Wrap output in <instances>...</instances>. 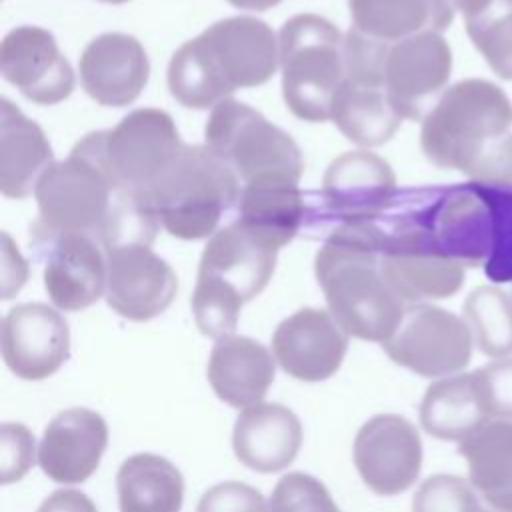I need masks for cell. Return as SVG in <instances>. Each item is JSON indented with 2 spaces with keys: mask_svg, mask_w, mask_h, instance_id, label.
<instances>
[{
  "mask_svg": "<svg viewBox=\"0 0 512 512\" xmlns=\"http://www.w3.org/2000/svg\"><path fill=\"white\" fill-rule=\"evenodd\" d=\"M420 146L438 168L472 182L512 184V102L482 78H466L442 92L422 120Z\"/></svg>",
  "mask_w": 512,
  "mask_h": 512,
  "instance_id": "1",
  "label": "cell"
},
{
  "mask_svg": "<svg viewBox=\"0 0 512 512\" xmlns=\"http://www.w3.org/2000/svg\"><path fill=\"white\" fill-rule=\"evenodd\" d=\"M384 230L374 222H342L314 260L316 280L340 328L368 342L388 340L404 318V302L380 270Z\"/></svg>",
  "mask_w": 512,
  "mask_h": 512,
  "instance_id": "2",
  "label": "cell"
},
{
  "mask_svg": "<svg viewBox=\"0 0 512 512\" xmlns=\"http://www.w3.org/2000/svg\"><path fill=\"white\" fill-rule=\"evenodd\" d=\"M276 254L236 222L210 236L192 294L194 320L204 336L234 334L242 306L268 286Z\"/></svg>",
  "mask_w": 512,
  "mask_h": 512,
  "instance_id": "3",
  "label": "cell"
},
{
  "mask_svg": "<svg viewBox=\"0 0 512 512\" xmlns=\"http://www.w3.org/2000/svg\"><path fill=\"white\" fill-rule=\"evenodd\" d=\"M122 190L106 164L104 130L86 134L66 160L50 164L40 176L34 232H78L100 240Z\"/></svg>",
  "mask_w": 512,
  "mask_h": 512,
  "instance_id": "4",
  "label": "cell"
},
{
  "mask_svg": "<svg viewBox=\"0 0 512 512\" xmlns=\"http://www.w3.org/2000/svg\"><path fill=\"white\" fill-rule=\"evenodd\" d=\"M236 172L208 146H182L148 196L162 228L182 240L212 236L222 216L238 204Z\"/></svg>",
  "mask_w": 512,
  "mask_h": 512,
  "instance_id": "5",
  "label": "cell"
},
{
  "mask_svg": "<svg viewBox=\"0 0 512 512\" xmlns=\"http://www.w3.org/2000/svg\"><path fill=\"white\" fill-rule=\"evenodd\" d=\"M282 96L306 122L330 120L332 100L344 80V38L318 14H296L278 32Z\"/></svg>",
  "mask_w": 512,
  "mask_h": 512,
  "instance_id": "6",
  "label": "cell"
},
{
  "mask_svg": "<svg viewBox=\"0 0 512 512\" xmlns=\"http://www.w3.org/2000/svg\"><path fill=\"white\" fill-rule=\"evenodd\" d=\"M194 76L212 106L228 100L238 88L266 84L278 64V38L272 28L252 16L214 22L186 42Z\"/></svg>",
  "mask_w": 512,
  "mask_h": 512,
  "instance_id": "7",
  "label": "cell"
},
{
  "mask_svg": "<svg viewBox=\"0 0 512 512\" xmlns=\"http://www.w3.org/2000/svg\"><path fill=\"white\" fill-rule=\"evenodd\" d=\"M204 138L244 184L272 174L298 182L304 172V160L292 136L244 102L228 98L214 106Z\"/></svg>",
  "mask_w": 512,
  "mask_h": 512,
  "instance_id": "8",
  "label": "cell"
},
{
  "mask_svg": "<svg viewBox=\"0 0 512 512\" xmlns=\"http://www.w3.org/2000/svg\"><path fill=\"white\" fill-rule=\"evenodd\" d=\"M472 340L466 320L422 302L406 306L400 326L382 348L392 362L418 376L446 378L468 366Z\"/></svg>",
  "mask_w": 512,
  "mask_h": 512,
  "instance_id": "9",
  "label": "cell"
},
{
  "mask_svg": "<svg viewBox=\"0 0 512 512\" xmlns=\"http://www.w3.org/2000/svg\"><path fill=\"white\" fill-rule=\"evenodd\" d=\"M182 146L172 116L158 108L132 110L112 130H104L106 164L124 190L148 192Z\"/></svg>",
  "mask_w": 512,
  "mask_h": 512,
  "instance_id": "10",
  "label": "cell"
},
{
  "mask_svg": "<svg viewBox=\"0 0 512 512\" xmlns=\"http://www.w3.org/2000/svg\"><path fill=\"white\" fill-rule=\"evenodd\" d=\"M452 72V52L440 32H420L384 44L382 80L400 118L420 120L444 90Z\"/></svg>",
  "mask_w": 512,
  "mask_h": 512,
  "instance_id": "11",
  "label": "cell"
},
{
  "mask_svg": "<svg viewBox=\"0 0 512 512\" xmlns=\"http://www.w3.org/2000/svg\"><path fill=\"white\" fill-rule=\"evenodd\" d=\"M352 454L360 478L380 496H396L420 476V434L398 414H376L364 422L356 432Z\"/></svg>",
  "mask_w": 512,
  "mask_h": 512,
  "instance_id": "12",
  "label": "cell"
},
{
  "mask_svg": "<svg viewBox=\"0 0 512 512\" xmlns=\"http://www.w3.org/2000/svg\"><path fill=\"white\" fill-rule=\"evenodd\" d=\"M106 252V302L132 322H146L172 304L178 278L148 244H122Z\"/></svg>",
  "mask_w": 512,
  "mask_h": 512,
  "instance_id": "13",
  "label": "cell"
},
{
  "mask_svg": "<svg viewBox=\"0 0 512 512\" xmlns=\"http://www.w3.org/2000/svg\"><path fill=\"white\" fill-rule=\"evenodd\" d=\"M70 356V330L64 316L48 304L24 302L2 320V358L22 380L52 376Z\"/></svg>",
  "mask_w": 512,
  "mask_h": 512,
  "instance_id": "14",
  "label": "cell"
},
{
  "mask_svg": "<svg viewBox=\"0 0 512 512\" xmlns=\"http://www.w3.org/2000/svg\"><path fill=\"white\" fill-rule=\"evenodd\" d=\"M46 250L44 288L52 304L66 312L92 306L106 292V252L88 234H32Z\"/></svg>",
  "mask_w": 512,
  "mask_h": 512,
  "instance_id": "15",
  "label": "cell"
},
{
  "mask_svg": "<svg viewBox=\"0 0 512 512\" xmlns=\"http://www.w3.org/2000/svg\"><path fill=\"white\" fill-rule=\"evenodd\" d=\"M348 334L330 310L300 308L282 320L272 334V354L280 368L302 382L334 376L346 356Z\"/></svg>",
  "mask_w": 512,
  "mask_h": 512,
  "instance_id": "16",
  "label": "cell"
},
{
  "mask_svg": "<svg viewBox=\"0 0 512 512\" xmlns=\"http://www.w3.org/2000/svg\"><path fill=\"white\" fill-rule=\"evenodd\" d=\"M0 70L36 104H58L74 90V72L54 36L38 26L10 30L0 46Z\"/></svg>",
  "mask_w": 512,
  "mask_h": 512,
  "instance_id": "17",
  "label": "cell"
},
{
  "mask_svg": "<svg viewBox=\"0 0 512 512\" xmlns=\"http://www.w3.org/2000/svg\"><path fill=\"white\" fill-rule=\"evenodd\" d=\"M322 196L328 210L342 222H374L398 196L396 176L374 152H346L328 166Z\"/></svg>",
  "mask_w": 512,
  "mask_h": 512,
  "instance_id": "18",
  "label": "cell"
},
{
  "mask_svg": "<svg viewBox=\"0 0 512 512\" xmlns=\"http://www.w3.org/2000/svg\"><path fill=\"white\" fill-rule=\"evenodd\" d=\"M106 446V420L90 408H68L44 428L38 464L52 482L80 484L96 472Z\"/></svg>",
  "mask_w": 512,
  "mask_h": 512,
  "instance_id": "19",
  "label": "cell"
},
{
  "mask_svg": "<svg viewBox=\"0 0 512 512\" xmlns=\"http://www.w3.org/2000/svg\"><path fill=\"white\" fill-rule=\"evenodd\" d=\"M148 74L146 50L134 36L122 32L96 36L80 56L82 88L102 106L132 104L142 94Z\"/></svg>",
  "mask_w": 512,
  "mask_h": 512,
  "instance_id": "20",
  "label": "cell"
},
{
  "mask_svg": "<svg viewBox=\"0 0 512 512\" xmlns=\"http://www.w3.org/2000/svg\"><path fill=\"white\" fill-rule=\"evenodd\" d=\"M384 230L380 270L404 304H422L454 296L464 284V266L434 256L404 236Z\"/></svg>",
  "mask_w": 512,
  "mask_h": 512,
  "instance_id": "21",
  "label": "cell"
},
{
  "mask_svg": "<svg viewBox=\"0 0 512 512\" xmlns=\"http://www.w3.org/2000/svg\"><path fill=\"white\" fill-rule=\"evenodd\" d=\"M302 424L284 404L260 402L244 408L234 422L232 448L240 464L256 472H280L300 452Z\"/></svg>",
  "mask_w": 512,
  "mask_h": 512,
  "instance_id": "22",
  "label": "cell"
},
{
  "mask_svg": "<svg viewBox=\"0 0 512 512\" xmlns=\"http://www.w3.org/2000/svg\"><path fill=\"white\" fill-rule=\"evenodd\" d=\"M206 376L222 402L244 410L264 400L276 366L266 346L248 336L230 334L212 346Z\"/></svg>",
  "mask_w": 512,
  "mask_h": 512,
  "instance_id": "23",
  "label": "cell"
},
{
  "mask_svg": "<svg viewBox=\"0 0 512 512\" xmlns=\"http://www.w3.org/2000/svg\"><path fill=\"white\" fill-rule=\"evenodd\" d=\"M236 206L234 222L276 252L296 236L304 220V196L288 176L272 174L246 182Z\"/></svg>",
  "mask_w": 512,
  "mask_h": 512,
  "instance_id": "24",
  "label": "cell"
},
{
  "mask_svg": "<svg viewBox=\"0 0 512 512\" xmlns=\"http://www.w3.org/2000/svg\"><path fill=\"white\" fill-rule=\"evenodd\" d=\"M52 162V148L42 128L10 100L0 104V192L24 198L36 188Z\"/></svg>",
  "mask_w": 512,
  "mask_h": 512,
  "instance_id": "25",
  "label": "cell"
},
{
  "mask_svg": "<svg viewBox=\"0 0 512 512\" xmlns=\"http://www.w3.org/2000/svg\"><path fill=\"white\" fill-rule=\"evenodd\" d=\"M352 28L378 42L442 32L454 20L450 0H348Z\"/></svg>",
  "mask_w": 512,
  "mask_h": 512,
  "instance_id": "26",
  "label": "cell"
},
{
  "mask_svg": "<svg viewBox=\"0 0 512 512\" xmlns=\"http://www.w3.org/2000/svg\"><path fill=\"white\" fill-rule=\"evenodd\" d=\"M474 490L494 512H512V420H490L460 442Z\"/></svg>",
  "mask_w": 512,
  "mask_h": 512,
  "instance_id": "27",
  "label": "cell"
},
{
  "mask_svg": "<svg viewBox=\"0 0 512 512\" xmlns=\"http://www.w3.org/2000/svg\"><path fill=\"white\" fill-rule=\"evenodd\" d=\"M472 372L436 380L420 402V424L424 432L440 440L462 442L488 424Z\"/></svg>",
  "mask_w": 512,
  "mask_h": 512,
  "instance_id": "28",
  "label": "cell"
},
{
  "mask_svg": "<svg viewBox=\"0 0 512 512\" xmlns=\"http://www.w3.org/2000/svg\"><path fill=\"white\" fill-rule=\"evenodd\" d=\"M330 120L358 146H380L388 142L402 122L384 86L346 76L334 94Z\"/></svg>",
  "mask_w": 512,
  "mask_h": 512,
  "instance_id": "29",
  "label": "cell"
},
{
  "mask_svg": "<svg viewBox=\"0 0 512 512\" xmlns=\"http://www.w3.org/2000/svg\"><path fill=\"white\" fill-rule=\"evenodd\" d=\"M116 492L120 512H180L184 478L164 456L138 452L120 464Z\"/></svg>",
  "mask_w": 512,
  "mask_h": 512,
  "instance_id": "30",
  "label": "cell"
},
{
  "mask_svg": "<svg viewBox=\"0 0 512 512\" xmlns=\"http://www.w3.org/2000/svg\"><path fill=\"white\" fill-rule=\"evenodd\" d=\"M480 352L492 358L512 354V300L496 286H478L462 306Z\"/></svg>",
  "mask_w": 512,
  "mask_h": 512,
  "instance_id": "31",
  "label": "cell"
},
{
  "mask_svg": "<svg viewBox=\"0 0 512 512\" xmlns=\"http://www.w3.org/2000/svg\"><path fill=\"white\" fill-rule=\"evenodd\" d=\"M466 32L492 72L512 80V0H492L482 12L464 18Z\"/></svg>",
  "mask_w": 512,
  "mask_h": 512,
  "instance_id": "32",
  "label": "cell"
},
{
  "mask_svg": "<svg viewBox=\"0 0 512 512\" xmlns=\"http://www.w3.org/2000/svg\"><path fill=\"white\" fill-rule=\"evenodd\" d=\"M492 218V250L484 264L488 280L512 282V184L474 182Z\"/></svg>",
  "mask_w": 512,
  "mask_h": 512,
  "instance_id": "33",
  "label": "cell"
},
{
  "mask_svg": "<svg viewBox=\"0 0 512 512\" xmlns=\"http://www.w3.org/2000/svg\"><path fill=\"white\" fill-rule=\"evenodd\" d=\"M412 512H482V508L474 486L464 478L434 474L418 486Z\"/></svg>",
  "mask_w": 512,
  "mask_h": 512,
  "instance_id": "34",
  "label": "cell"
},
{
  "mask_svg": "<svg viewBox=\"0 0 512 512\" xmlns=\"http://www.w3.org/2000/svg\"><path fill=\"white\" fill-rule=\"evenodd\" d=\"M270 512H340L328 488L306 472L284 474L270 496Z\"/></svg>",
  "mask_w": 512,
  "mask_h": 512,
  "instance_id": "35",
  "label": "cell"
},
{
  "mask_svg": "<svg viewBox=\"0 0 512 512\" xmlns=\"http://www.w3.org/2000/svg\"><path fill=\"white\" fill-rule=\"evenodd\" d=\"M490 420H512V358L494 360L472 372Z\"/></svg>",
  "mask_w": 512,
  "mask_h": 512,
  "instance_id": "36",
  "label": "cell"
},
{
  "mask_svg": "<svg viewBox=\"0 0 512 512\" xmlns=\"http://www.w3.org/2000/svg\"><path fill=\"white\" fill-rule=\"evenodd\" d=\"M34 436L20 422L0 426V482L12 484L22 480L34 466Z\"/></svg>",
  "mask_w": 512,
  "mask_h": 512,
  "instance_id": "37",
  "label": "cell"
},
{
  "mask_svg": "<svg viewBox=\"0 0 512 512\" xmlns=\"http://www.w3.org/2000/svg\"><path fill=\"white\" fill-rule=\"evenodd\" d=\"M196 512H270V506L260 490L244 482L228 480L208 488L202 494Z\"/></svg>",
  "mask_w": 512,
  "mask_h": 512,
  "instance_id": "38",
  "label": "cell"
},
{
  "mask_svg": "<svg viewBox=\"0 0 512 512\" xmlns=\"http://www.w3.org/2000/svg\"><path fill=\"white\" fill-rule=\"evenodd\" d=\"M450 2L454 8H458L464 14V18H468L482 12L492 0H450Z\"/></svg>",
  "mask_w": 512,
  "mask_h": 512,
  "instance_id": "39",
  "label": "cell"
},
{
  "mask_svg": "<svg viewBox=\"0 0 512 512\" xmlns=\"http://www.w3.org/2000/svg\"><path fill=\"white\" fill-rule=\"evenodd\" d=\"M232 6L242 8V10H256V12H264L276 4H280L282 0H228Z\"/></svg>",
  "mask_w": 512,
  "mask_h": 512,
  "instance_id": "40",
  "label": "cell"
},
{
  "mask_svg": "<svg viewBox=\"0 0 512 512\" xmlns=\"http://www.w3.org/2000/svg\"><path fill=\"white\" fill-rule=\"evenodd\" d=\"M100 2H108V4H124L128 0H100Z\"/></svg>",
  "mask_w": 512,
  "mask_h": 512,
  "instance_id": "41",
  "label": "cell"
},
{
  "mask_svg": "<svg viewBox=\"0 0 512 512\" xmlns=\"http://www.w3.org/2000/svg\"><path fill=\"white\" fill-rule=\"evenodd\" d=\"M482 512H484V510H482Z\"/></svg>",
  "mask_w": 512,
  "mask_h": 512,
  "instance_id": "42",
  "label": "cell"
}]
</instances>
